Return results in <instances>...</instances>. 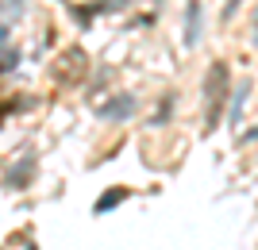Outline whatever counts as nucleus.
I'll use <instances>...</instances> for the list:
<instances>
[{
  "label": "nucleus",
  "mask_w": 258,
  "mask_h": 250,
  "mask_svg": "<svg viewBox=\"0 0 258 250\" xmlns=\"http://www.w3.org/2000/svg\"><path fill=\"white\" fill-rule=\"evenodd\" d=\"M224 89H227V65L216 62L208 73V127L220 123V108H224Z\"/></svg>",
  "instance_id": "obj_1"
},
{
  "label": "nucleus",
  "mask_w": 258,
  "mask_h": 250,
  "mask_svg": "<svg viewBox=\"0 0 258 250\" xmlns=\"http://www.w3.org/2000/svg\"><path fill=\"white\" fill-rule=\"evenodd\" d=\"M135 112H139V100L123 93V97H116V100H108V104H100L97 116H100V120H131Z\"/></svg>",
  "instance_id": "obj_2"
},
{
  "label": "nucleus",
  "mask_w": 258,
  "mask_h": 250,
  "mask_svg": "<svg viewBox=\"0 0 258 250\" xmlns=\"http://www.w3.org/2000/svg\"><path fill=\"white\" fill-rule=\"evenodd\" d=\"M201 43V0H189L185 4V46L193 50Z\"/></svg>",
  "instance_id": "obj_3"
},
{
  "label": "nucleus",
  "mask_w": 258,
  "mask_h": 250,
  "mask_svg": "<svg viewBox=\"0 0 258 250\" xmlns=\"http://www.w3.org/2000/svg\"><path fill=\"white\" fill-rule=\"evenodd\" d=\"M247 93H250V81H243V89H235V100H231V112H227V120L239 123V116H243V104H247Z\"/></svg>",
  "instance_id": "obj_4"
},
{
  "label": "nucleus",
  "mask_w": 258,
  "mask_h": 250,
  "mask_svg": "<svg viewBox=\"0 0 258 250\" xmlns=\"http://www.w3.org/2000/svg\"><path fill=\"white\" fill-rule=\"evenodd\" d=\"M123 196H127V193H123V189H112V193H104V196H100V200H97V212H108V208L116 204V200H123Z\"/></svg>",
  "instance_id": "obj_5"
},
{
  "label": "nucleus",
  "mask_w": 258,
  "mask_h": 250,
  "mask_svg": "<svg viewBox=\"0 0 258 250\" xmlns=\"http://www.w3.org/2000/svg\"><path fill=\"white\" fill-rule=\"evenodd\" d=\"M20 4H23V0H4V4H0V16H16Z\"/></svg>",
  "instance_id": "obj_6"
},
{
  "label": "nucleus",
  "mask_w": 258,
  "mask_h": 250,
  "mask_svg": "<svg viewBox=\"0 0 258 250\" xmlns=\"http://www.w3.org/2000/svg\"><path fill=\"white\" fill-rule=\"evenodd\" d=\"M16 58H20V54H16V50H8V54L0 58V73H8L12 65H16Z\"/></svg>",
  "instance_id": "obj_7"
},
{
  "label": "nucleus",
  "mask_w": 258,
  "mask_h": 250,
  "mask_svg": "<svg viewBox=\"0 0 258 250\" xmlns=\"http://www.w3.org/2000/svg\"><path fill=\"white\" fill-rule=\"evenodd\" d=\"M0 50H12V39H8V23H0Z\"/></svg>",
  "instance_id": "obj_8"
},
{
  "label": "nucleus",
  "mask_w": 258,
  "mask_h": 250,
  "mask_svg": "<svg viewBox=\"0 0 258 250\" xmlns=\"http://www.w3.org/2000/svg\"><path fill=\"white\" fill-rule=\"evenodd\" d=\"M239 4H243V0H227V8H224V20H231V16H235V8Z\"/></svg>",
  "instance_id": "obj_9"
},
{
  "label": "nucleus",
  "mask_w": 258,
  "mask_h": 250,
  "mask_svg": "<svg viewBox=\"0 0 258 250\" xmlns=\"http://www.w3.org/2000/svg\"><path fill=\"white\" fill-rule=\"evenodd\" d=\"M239 142H258V127H254V131H247V135H243Z\"/></svg>",
  "instance_id": "obj_10"
}]
</instances>
